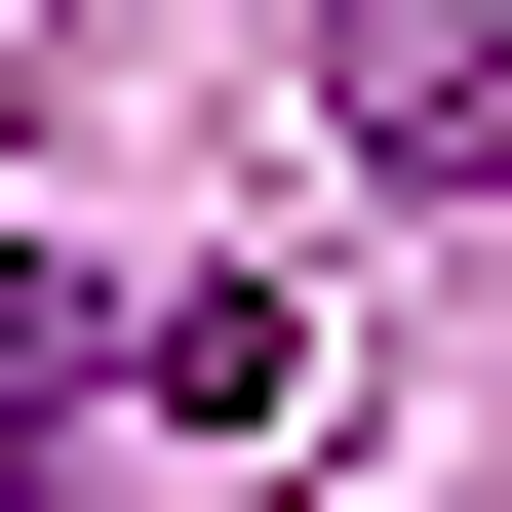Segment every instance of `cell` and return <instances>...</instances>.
I'll return each instance as SVG.
<instances>
[{
    "mask_svg": "<svg viewBox=\"0 0 512 512\" xmlns=\"http://www.w3.org/2000/svg\"><path fill=\"white\" fill-rule=\"evenodd\" d=\"M316 79H355V158H394V197L512 158V0H316Z\"/></svg>",
    "mask_w": 512,
    "mask_h": 512,
    "instance_id": "6da1fadb",
    "label": "cell"
},
{
    "mask_svg": "<svg viewBox=\"0 0 512 512\" xmlns=\"http://www.w3.org/2000/svg\"><path fill=\"white\" fill-rule=\"evenodd\" d=\"M40 394H79V276H0V512H40Z\"/></svg>",
    "mask_w": 512,
    "mask_h": 512,
    "instance_id": "7a4b0ae2",
    "label": "cell"
}]
</instances>
